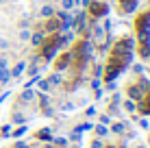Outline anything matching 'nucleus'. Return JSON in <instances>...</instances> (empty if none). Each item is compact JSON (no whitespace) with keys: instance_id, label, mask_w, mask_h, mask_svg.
<instances>
[{"instance_id":"nucleus-1","label":"nucleus","mask_w":150,"mask_h":148,"mask_svg":"<svg viewBox=\"0 0 150 148\" xmlns=\"http://www.w3.org/2000/svg\"><path fill=\"white\" fill-rule=\"evenodd\" d=\"M85 7H89V13L94 15V18H107V13H109V4H107V2L89 0V2H87Z\"/></svg>"},{"instance_id":"nucleus-2","label":"nucleus","mask_w":150,"mask_h":148,"mask_svg":"<svg viewBox=\"0 0 150 148\" xmlns=\"http://www.w3.org/2000/svg\"><path fill=\"white\" fill-rule=\"evenodd\" d=\"M30 44L35 46V48H41V44L46 42V33L44 30H35V33H30V39H28Z\"/></svg>"},{"instance_id":"nucleus-3","label":"nucleus","mask_w":150,"mask_h":148,"mask_svg":"<svg viewBox=\"0 0 150 148\" xmlns=\"http://www.w3.org/2000/svg\"><path fill=\"white\" fill-rule=\"evenodd\" d=\"M70 63H72V55H70V52L61 55V57L57 59V70H59V72H63L65 68H70Z\"/></svg>"},{"instance_id":"nucleus-4","label":"nucleus","mask_w":150,"mask_h":148,"mask_svg":"<svg viewBox=\"0 0 150 148\" xmlns=\"http://www.w3.org/2000/svg\"><path fill=\"white\" fill-rule=\"evenodd\" d=\"M128 96H131V100H142L144 98V89H142V85H131L128 87Z\"/></svg>"},{"instance_id":"nucleus-5","label":"nucleus","mask_w":150,"mask_h":148,"mask_svg":"<svg viewBox=\"0 0 150 148\" xmlns=\"http://www.w3.org/2000/svg\"><path fill=\"white\" fill-rule=\"evenodd\" d=\"M26 61H18V63H15V68L11 70V79H20V76H22L24 72H26Z\"/></svg>"},{"instance_id":"nucleus-6","label":"nucleus","mask_w":150,"mask_h":148,"mask_svg":"<svg viewBox=\"0 0 150 148\" xmlns=\"http://www.w3.org/2000/svg\"><path fill=\"white\" fill-rule=\"evenodd\" d=\"M39 15L44 20H48V18H54V7L52 4H44V7L39 9Z\"/></svg>"},{"instance_id":"nucleus-7","label":"nucleus","mask_w":150,"mask_h":148,"mask_svg":"<svg viewBox=\"0 0 150 148\" xmlns=\"http://www.w3.org/2000/svg\"><path fill=\"white\" fill-rule=\"evenodd\" d=\"M11 70H9V68H4V70H0V83H2V85H9V83H11Z\"/></svg>"},{"instance_id":"nucleus-8","label":"nucleus","mask_w":150,"mask_h":148,"mask_svg":"<svg viewBox=\"0 0 150 148\" xmlns=\"http://www.w3.org/2000/svg\"><path fill=\"white\" fill-rule=\"evenodd\" d=\"M46 81H48V85H50V87H57V85L61 83V74L57 72V74H52V76H48Z\"/></svg>"},{"instance_id":"nucleus-9","label":"nucleus","mask_w":150,"mask_h":148,"mask_svg":"<svg viewBox=\"0 0 150 148\" xmlns=\"http://www.w3.org/2000/svg\"><path fill=\"white\" fill-rule=\"evenodd\" d=\"M74 0H61V9H63V11H72V9H74Z\"/></svg>"},{"instance_id":"nucleus-10","label":"nucleus","mask_w":150,"mask_h":148,"mask_svg":"<svg viewBox=\"0 0 150 148\" xmlns=\"http://www.w3.org/2000/svg\"><path fill=\"white\" fill-rule=\"evenodd\" d=\"M33 96H35V94H33V91H30L28 87L22 91V100H24V103H30V100H33Z\"/></svg>"},{"instance_id":"nucleus-11","label":"nucleus","mask_w":150,"mask_h":148,"mask_svg":"<svg viewBox=\"0 0 150 148\" xmlns=\"http://www.w3.org/2000/svg\"><path fill=\"white\" fill-rule=\"evenodd\" d=\"M30 33H33V30H30V28H22V30H20V39H24V42H28V39H30Z\"/></svg>"},{"instance_id":"nucleus-12","label":"nucleus","mask_w":150,"mask_h":148,"mask_svg":"<svg viewBox=\"0 0 150 148\" xmlns=\"http://www.w3.org/2000/svg\"><path fill=\"white\" fill-rule=\"evenodd\" d=\"M96 133H98V137H105L109 131H107V126L105 124H100V126H96Z\"/></svg>"},{"instance_id":"nucleus-13","label":"nucleus","mask_w":150,"mask_h":148,"mask_svg":"<svg viewBox=\"0 0 150 148\" xmlns=\"http://www.w3.org/2000/svg\"><path fill=\"white\" fill-rule=\"evenodd\" d=\"M39 140H50V129H41L39 131Z\"/></svg>"},{"instance_id":"nucleus-14","label":"nucleus","mask_w":150,"mask_h":148,"mask_svg":"<svg viewBox=\"0 0 150 148\" xmlns=\"http://www.w3.org/2000/svg\"><path fill=\"white\" fill-rule=\"evenodd\" d=\"M102 70H105V68H102V63H96V65H94V76H96V79L102 74Z\"/></svg>"},{"instance_id":"nucleus-15","label":"nucleus","mask_w":150,"mask_h":148,"mask_svg":"<svg viewBox=\"0 0 150 148\" xmlns=\"http://www.w3.org/2000/svg\"><path fill=\"white\" fill-rule=\"evenodd\" d=\"M4 68H9V59L2 55V57H0V70H4Z\"/></svg>"},{"instance_id":"nucleus-16","label":"nucleus","mask_w":150,"mask_h":148,"mask_svg":"<svg viewBox=\"0 0 150 148\" xmlns=\"http://www.w3.org/2000/svg\"><path fill=\"white\" fill-rule=\"evenodd\" d=\"M113 133H124V124H120V122L113 124Z\"/></svg>"},{"instance_id":"nucleus-17","label":"nucleus","mask_w":150,"mask_h":148,"mask_svg":"<svg viewBox=\"0 0 150 148\" xmlns=\"http://www.w3.org/2000/svg\"><path fill=\"white\" fill-rule=\"evenodd\" d=\"M124 107H126L128 111H135V103H133V100H124Z\"/></svg>"},{"instance_id":"nucleus-18","label":"nucleus","mask_w":150,"mask_h":148,"mask_svg":"<svg viewBox=\"0 0 150 148\" xmlns=\"http://www.w3.org/2000/svg\"><path fill=\"white\" fill-rule=\"evenodd\" d=\"M133 72H135V74H144V65H142V63L133 65Z\"/></svg>"},{"instance_id":"nucleus-19","label":"nucleus","mask_w":150,"mask_h":148,"mask_svg":"<svg viewBox=\"0 0 150 148\" xmlns=\"http://www.w3.org/2000/svg\"><path fill=\"white\" fill-rule=\"evenodd\" d=\"M37 85H39V89H44V91H48V89H50V85H48V81H39V83H37Z\"/></svg>"},{"instance_id":"nucleus-20","label":"nucleus","mask_w":150,"mask_h":148,"mask_svg":"<svg viewBox=\"0 0 150 148\" xmlns=\"http://www.w3.org/2000/svg\"><path fill=\"white\" fill-rule=\"evenodd\" d=\"M24 133H26V126H22V129H18V131H13V137H22Z\"/></svg>"},{"instance_id":"nucleus-21","label":"nucleus","mask_w":150,"mask_h":148,"mask_svg":"<svg viewBox=\"0 0 150 148\" xmlns=\"http://www.w3.org/2000/svg\"><path fill=\"white\" fill-rule=\"evenodd\" d=\"M111 26H113V22H111V20H105V24H102V28H105L107 33H109V30H111Z\"/></svg>"},{"instance_id":"nucleus-22","label":"nucleus","mask_w":150,"mask_h":148,"mask_svg":"<svg viewBox=\"0 0 150 148\" xmlns=\"http://www.w3.org/2000/svg\"><path fill=\"white\" fill-rule=\"evenodd\" d=\"M9 131H11V126H2V129H0V135L7 137V135H9Z\"/></svg>"},{"instance_id":"nucleus-23","label":"nucleus","mask_w":150,"mask_h":148,"mask_svg":"<svg viewBox=\"0 0 150 148\" xmlns=\"http://www.w3.org/2000/svg\"><path fill=\"white\" fill-rule=\"evenodd\" d=\"M9 48V42L7 39H0V50H7Z\"/></svg>"},{"instance_id":"nucleus-24","label":"nucleus","mask_w":150,"mask_h":148,"mask_svg":"<svg viewBox=\"0 0 150 148\" xmlns=\"http://www.w3.org/2000/svg\"><path fill=\"white\" fill-rule=\"evenodd\" d=\"M91 89H100V81H98V79L91 81Z\"/></svg>"},{"instance_id":"nucleus-25","label":"nucleus","mask_w":150,"mask_h":148,"mask_svg":"<svg viewBox=\"0 0 150 148\" xmlns=\"http://www.w3.org/2000/svg\"><path fill=\"white\" fill-rule=\"evenodd\" d=\"M24 120H26L24 115H15V118H13V122H20V124H24Z\"/></svg>"},{"instance_id":"nucleus-26","label":"nucleus","mask_w":150,"mask_h":148,"mask_svg":"<svg viewBox=\"0 0 150 148\" xmlns=\"http://www.w3.org/2000/svg\"><path fill=\"white\" fill-rule=\"evenodd\" d=\"M91 148H102V142H100V140H96V142H91Z\"/></svg>"},{"instance_id":"nucleus-27","label":"nucleus","mask_w":150,"mask_h":148,"mask_svg":"<svg viewBox=\"0 0 150 148\" xmlns=\"http://www.w3.org/2000/svg\"><path fill=\"white\" fill-rule=\"evenodd\" d=\"M54 144H59V146H65V140H63V137H57V140H54Z\"/></svg>"},{"instance_id":"nucleus-28","label":"nucleus","mask_w":150,"mask_h":148,"mask_svg":"<svg viewBox=\"0 0 150 148\" xmlns=\"http://www.w3.org/2000/svg\"><path fill=\"white\" fill-rule=\"evenodd\" d=\"M100 122H102V124H109V122H111V118H109V115H102V118H100Z\"/></svg>"},{"instance_id":"nucleus-29","label":"nucleus","mask_w":150,"mask_h":148,"mask_svg":"<svg viewBox=\"0 0 150 148\" xmlns=\"http://www.w3.org/2000/svg\"><path fill=\"white\" fill-rule=\"evenodd\" d=\"M2 2H13V0H2Z\"/></svg>"},{"instance_id":"nucleus-30","label":"nucleus","mask_w":150,"mask_h":148,"mask_svg":"<svg viewBox=\"0 0 150 148\" xmlns=\"http://www.w3.org/2000/svg\"><path fill=\"white\" fill-rule=\"evenodd\" d=\"M137 148H146V146H137Z\"/></svg>"},{"instance_id":"nucleus-31","label":"nucleus","mask_w":150,"mask_h":148,"mask_svg":"<svg viewBox=\"0 0 150 148\" xmlns=\"http://www.w3.org/2000/svg\"><path fill=\"white\" fill-rule=\"evenodd\" d=\"M0 4H2V0H0Z\"/></svg>"}]
</instances>
